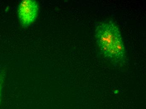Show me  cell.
Wrapping results in <instances>:
<instances>
[{
  "instance_id": "1",
  "label": "cell",
  "mask_w": 146,
  "mask_h": 109,
  "mask_svg": "<svg viewBox=\"0 0 146 109\" xmlns=\"http://www.w3.org/2000/svg\"><path fill=\"white\" fill-rule=\"evenodd\" d=\"M97 44L105 57L117 65L125 62L123 41L117 25L113 20L99 24L95 30Z\"/></svg>"
},
{
  "instance_id": "2",
  "label": "cell",
  "mask_w": 146,
  "mask_h": 109,
  "mask_svg": "<svg viewBox=\"0 0 146 109\" xmlns=\"http://www.w3.org/2000/svg\"><path fill=\"white\" fill-rule=\"evenodd\" d=\"M18 15L22 25L26 27L36 19L38 12V4L33 0H25L19 4Z\"/></svg>"
},
{
  "instance_id": "3",
  "label": "cell",
  "mask_w": 146,
  "mask_h": 109,
  "mask_svg": "<svg viewBox=\"0 0 146 109\" xmlns=\"http://www.w3.org/2000/svg\"><path fill=\"white\" fill-rule=\"evenodd\" d=\"M1 99H0V103H1Z\"/></svg>"
}]
</instances>
